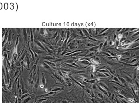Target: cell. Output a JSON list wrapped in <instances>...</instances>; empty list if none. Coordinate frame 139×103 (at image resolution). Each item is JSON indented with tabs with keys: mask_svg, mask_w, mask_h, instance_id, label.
I'll return each instance as SVG.
<instances>
[{
	"mask_svg": "<svg viewBox=\"0 0 139 103\" xmlns=\"http://www.w3.org/2000/svg\"><path fill=\"white\" fill-rule=\"evenodd\" d=\"M123 101L124 102V103H129V102H127V101H125V100H123Z\"/></svg>",
	"mask_w": 139,
	"mask_h": 103,
	"instance_id": "cell-1",
	"label": "cell"
}]
</instances>
